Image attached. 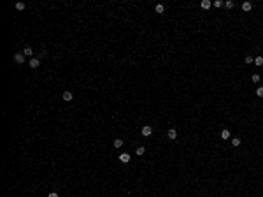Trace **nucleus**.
Instances as JSON below:
<instances>
[{
  "label": "nucleus",
  "instance_id": "f257e3e1",
  "mask_svg": "<svg viewBox=\"0 0 263 197\" xmlns=\"http://www.w3.org/2000/svg\"><path fill=\"white\" fill-rule=\"evenodd\" d=\"M151 134H153V127H151V125H146V127H142V136L149 137Z\"/></svg>",
  "mask_w": 263,
  "mask_h": 197
},
{
  "label": "nucleus",
  "instance_id": "f03ea898",
  "mask_svg": "<svg viewBox=\"0 0 263 197\" xmlns=\"http://www.w3.org/2000/svg\"><path fill=\"white\" fill-rule=\"evenodd\" d=\"M14 62L16 63H25V55L23 53H16L14 55Z\"/></svg>",
  "mask_w": 263,
  "mask_h": 197
},
{
  "label": "nucleus",
  "instance_id": "7ed1b4c3",
  "mask_svg": "<svg viewBox=\"0 0 263 197\" xmlns=\"http://www.w3.org/2000/svg\"><path fill=\"white\" fill-rule=\"evenodd\" d=\"M28 65L32 67V69H37V67L40 65V58H32V60H30V63H28Z\"/></svg>",
  "mask_w": 263,
  "mask_h": 197
},
{
  "label": "nucleus",
  "instance_id": "20e7f679",
  "mask_svg": "<svg viewBox=\"0 0 263 197\" xmlns=\"http://www.w3.org/2000/svg\"><path fill=\"white\" fill-rule=\"evenodd\" d=\"M119 162L128 164V162H130V155H128V153H121V155H119Z\"/></svg>",
  "mask_w": 263,
  "mask_h": 197
},
{
  "label": "nucleus",
  "instance_id": "39448f33",
  "mask_svg": "<svg viewBox=\"0 0 263 197\" xmlns=\"http://www.w3.org/2000/svg\"><path fill=\"white\" fill-rule=\"evenodd\" d=\"M63 100H65V102H70V100H72V92H68V90L63 92Z\"/></svg>",
  "mask_w": 263,
  "mask_h": 197
},
{
  "label": "nucleus",
  "instance_id": "423d86ee",
  "mask_svg": "<svg viewBox=\"0 0 263 197\" xmlns=\"http://www.w3.org/2000/svg\"><path fill=\"white\" fill-rule=\"evenodd\" d=\"M155 11L158 12V14H163V12H165V5H163V4H158V5L155 7Z\"/></svg>",
  "mask_w": 263,
  "mask_h": 197
},
{
  "label": "nucleus",
  "instance_id": "0eeeda50",
  "mask_svg": "<svg viewBox=\"0 0 263 197\" xmlns=\"http://www.w3.org/2000/svg\"><path fill=\"white\" fill-rule=\"evenodd\" d=\"M251 9H253V4H251V2H244L242 4V11L247 12V11H251Z\"/></svg>",
  "mask_w": 263,
  "mask_h": 197
},
{
  "label": "nucleus",
  "instance_id": "6e6552de",
  "mask_svg": "<svg viewBox=\"0 0 263 197\" xmlns=\"http://www.w3.org/2000/svg\"><path fill=\"white\" fill-rule=\"evenodd\" d=\"M32 53H33V49L30 48V46H25V49H23V55H25V56H32Z\"/></svg>",
  "mask_w": 263,
  "mask_h": 197
},
{
  "label": "nucleus",
  "instance_id": "1a4fd4ad",
  "mask_svg": "<svg viewBox=\"0 0 263 197\" xmlns=\"http://www.w3.org/2000/svg\"><path fill=\"white\" fill-rule=\"evenodd\" d=\"M221 139H230V130L228 128H223L221 130Z\"/></svg>",
  "mask_w": 263,
  "mask_h": 197
},
{
  "label": "nucleus",
  "instance_id": "9d476101",
  "mask_svg": "<svg viewBox=\"0 0 263 197\" xmlns=\"http://www.w3.org/2000/svg\"><path fill=\"white\" fill-rule=\"evenodd\" d=\"M177 137V132H175V128H170L168 130V139H175Z\"/></svg>",
  "mask_w": 263,
  "mask_h": 197
},
{
  "label": "nucleus",
  "instance_id": "9b49d317",
  "mask_svg": "<svg viewBox=\"0 0 263 197\" xmlns=\"http://www.w3.org/2000/svg\"><path fill=\"white\" fill-rule=\"evenodd\" d=\"M200 5H202V9H209V7H211L212 4H211L209 0H202V4H200Z\"/></svg>",
  "mask_w": 263,
  "mask_h": 197
},
{
  "label": "nucleus",
  "instance_id": "f8f14e48",
  "mask_svg": "<svg viewBox=\"0 0 263 197\" xmlns=\"http://www.w3.org/2000/svg\"><path fill=\"white\" fill-rule=\"evenodd\" d=\"M232 146H235V148L240 146V139H239V137H233V139H232Z\"/></svg>",
  "mask_w": 263,
  "mask_h": 197
},
{
  "label": "nucleus",
  "instance_id": "ddd939ff",
  "mask_svg": "<svg viewBox=\"0 0 263 197\" xmlns=\"http://www.w3.org/2000/svg\"><path fill=\"white\" fill-rule=\"evenodd\" d=\"M123 146V139H114V148H121Z\"/></svg>",
  "mask_w": 263,
  "mask_h": 197
},
{
  "label": "nucleus",
  "instance_id": "4468645a",
  "mask_svg": "<svg viewBox=\"0 0 263 197\" xmlns=\"http://www.w3.org/2000/svg\"><path fill=\"white\" fill-rule=\"evenodd\" d=\"M254 63L261 67V65H263V56H256V58H254Z\"/></svg>",
  "mask_w": 263,
  "mask_h": 197
},
{
  "label": "nucleus",
  "instance_id": "2eb2a0df",
  "mask_svg": "<svg viewBox=\"0 0 263 197\" xmlns=\"http://www.w3.org/2000/svg\"><path fill=\"white\" fill-rule=\"evenodd\" d=\"M233 5L235 4L232 2V0H226V2H224V7H228V9H233Z\"/></svg>",
  "mask_w": 263,
  "mask_h": 197
},
{
  "label": "nucleus",
  "instance_id": "dca6fc26",
  "mask_svg": "<svg viewBox=\"0 0 263 197\" xmlns=\"http://www.w3.org/2000/svg\"><path fill=\"white\" fill-rule=\"evenodd\" d=\"M25 7H26V5H25L23 2H18V4H16V9H18V11H23Z\"/></svg>",
  "mask_w": 263,
  "mask_h": 197
},
{
  "label": "nucleus",
  "instance_id": "f3484780",
  "mask_svg": "<svg viewBox=\"0 0 263 197\" xmlns=\"http://www.w3.org/2000/svg\"><path fill=\"white\" fill-rule=\"evenodd\" d=\"M144 151H146V148H144V146H139V148H137V155H144Z\"/></svg>",
  "mask_w": 263,
  "mask_h": 197
},
{
  "label": "nucleus",
  "instance_id": "a211bd4d",
  "mask_svg": "<svg viewBox=\"0 0 263 197\" xmlns=\"http://www.w3.org/2000/svg\"><path fill=\"white\" fill-rule=\"evenodd\" d=\"M221 5H224V2H223V0H216V2H214V7H217V9H219Z\"/></svg>",
  "mask_w": 263,
  "mask_h": 197
},
{
  "label": "nucleus",
  "instance_id": "6ab92c4d",
  "mask_svg": "<svg viewBox=\"0 0 263 197\" xmlns=\"http://www.w3.org/2000/svg\"><path fill=\"white\" fill-rule=\"evenodd\" d=\"M244 62L249 65V63H253V62H254V58H253V56H246V58H244Z\"/></svg>",
  "mask_w": 263,
  "mask_h": 197
},
{
  "label": "nucleus",
  "instance_id": "aec40b11",
  "mask_svg": "<svg viewBox=\"0 0 263 197\" xmlns=\"http://www.w3.org/2000/svg\"><path fill=\"white\" fill-rule=\"evenodd\" d=\"M256 95H258V97H263V86H260V88L256 90Z\"/></svg>",
  "mask_w": 263,
  "mask_h": 197
},
{
  "label": "nucleus",
  "instance_id": "412c9836",
  "mask_svg": "<svg viewBox=\"0 0 263 197\" xmlns=\"http://www.w3.org/2000/svg\"><path fill=\"white\" fill-rule=\"evenodd\" d=\"M251 79H253V83H258V81H260V76H258V74H253Z\"/></svg>",
  "mask_w": 263,
  "mask_h": 197
},
{
  "label": "nucleus",
  "instance_id": "4be33fe9",
  "mask_svg": "<svg viewBox=\"0 0 263 197\" xmlns=\"http://www.w3.org/2000/svg\"><path fill=\"white\" fill-rule=\"evenodd\" d=\"M48 197H58V194H56V192H51V194H49Z\"/></svg>",
  "mask_w": 263,
  "mask_h": 197
}]
</instances>
